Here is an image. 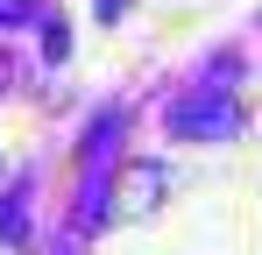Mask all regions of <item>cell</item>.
Wrapping results in <instances>:
<instances>
[{
  "instance_id": "cell-1",
  "label": "cell",
  "mask_w": 262,
  "mask_h": 255,
  "mask_svg": "<svg viewBox=\"0 0 262 255\" xmlns=\"http://www.w3.org/2000/svg\"><path fill=\"white\" fill-rule=\"evenodd\" d=\"M163 128H170L177 142H227L241 128V114L227 107V92H191V99H177L170 114H163Z\"/></svg>"
},
{
  "instance_id": "cell-2",
  "label": "cell",
  "mask_w": 262,
  "mask_h": 255,
  "mask_svg": "<svg viewBox=\"0 0 262 255\" xmlns=\"http://www.w3.org/2000/svg\"><path fill=\"white\" fill-rule=\"evenodd\" d=\"M156 184H163V170H156V163H142V170H135V184H128V213L149 206V192H156Z\"/></svg>"
},
{
  "instance_id": "cell-3",
  "label": "cell",
  "mask_w": 262,
  "mask_h": 255,
  "mask_svg": "<svg viewBox=\"0 0 262 255\" xmlns=\"http://www.w3.org/2000/svg\"><path fill=\"white\" fill-rule=\"evenodd\" d=\"M0 241H14V248L29 241V220H21V206H14V199H0Z\"/></svg>"
},
{
  "instance_id": "cell-4",
  "label": "cell",
  "mask_w": 262,
  "mask_h": 255,
  "mask_svg": "<svg viewBox=\"0 0 262 255\" xmlns=\"http://www.w3.org/2000/svg\"><path fill=\"white\" fill-rule=\"evenodd\" d=\"M114 7H121V0H99V14H114Z\"/></svg>"
}]
</instances>
